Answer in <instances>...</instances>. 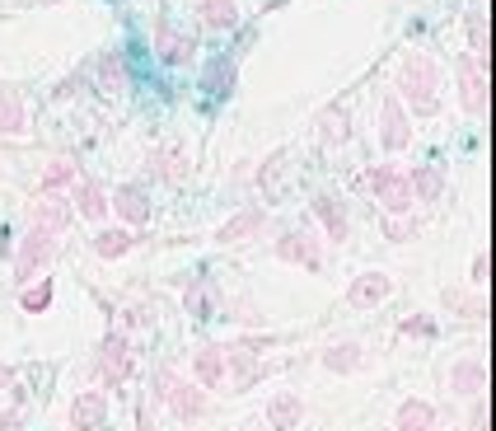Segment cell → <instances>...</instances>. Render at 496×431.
Here are the masks:
<instances>
[{
    "mask_svg": "<svg viewBox=\"0 0 496 431\" xmlns=\"http://www.w3.org/2000/svg\"><path fill=\"white\" fill-rule=\"evenodd\" d=\"M398 94L412 103V113H417V118H431L440 108V66L426 57V52H407V57H403Z\"/></svg>",
    "mask_w": 496,
    "mask_h": 431,
    "instance_id": "cell-1",
    "label": "cell"
},
{
    "mask_svg": "<svg viewBox=\"0 0 496 431\" xmlns=\"http://www.w3.org/2000/svg\"><path fill=\"white\" fill-rule=\"evenodd\" d=\"M155 398L169 403V408H174L183 422H192V417H202V413H206V389L178 380V375H174L169 366H164V370L155 375Z\"/></svg>",
    "mask_w": 496,
    "mask_h": 431,
    "instance_id": "cell-2",
    "label": "cell"
},
{
    "mask_svg": "<svg viewBox=\"0 0 496 431\" xmlns=\"http://www.w3.org/2000/svg\"><path fill=\"white\" fill-rule=\"evenodd\" d=\"M366 183L375 187V197L384 202V211H389V216H407L412 211V183H407V174L379 165V169L366 174Z\"/></svg>",
    "mask_w": 496,
    "mask_h": 431,
    "instance_id": "cell-3",
    "label": "cell"
},
{
    "mask_svg": "<svg viewBox=\"0 0 496 431\" xmlns=\"http://www.w3.org/2000/svg\"><path fill=\"white\" fill-rule=\"evenodd\" d=\"M99 375H103L108 389H122L127 385V375H131V347H127L122 333H108L99 342Z\"/></svg>",
    "mask_w": 496,
    "mask_h": 431,
    "instance_id": "cell-4",
    "label": "cell"
},
{
    "mask_svg": "<svg viewBox=\"0 0 496 431\" xmlns=\"http://www.w3.org/2000/svg\"><path fill=\"white\" fill-rule=\"evenodd\" d=\"M277 258H281V263H300L305 273H319V267H323L319 239H310V230H286V235L277 239Z\"/></svg>",
    "mask_w": 496,
    "mask_h": 431,
    "instance_id": "cell-5",
    "label": "cell"
},
{
    "mask_svg": "<svg viewBox=\"0 0 496 431\" xmlns=\"http://www.w3.org/2000/svg\"><path fill=\"white\" fill-rule=\"evenodd\" d=\"M379 141L384 150H407L412 146V122L403 113V99H384V113H379Z\"/></svg>",
    "mask_w": 496,
    "mask_h": 431,
    "instance_id": "cell-6",
    "label": "cell"
},
{
    "mask_svg": "<svg viewBox=\"0 0 496 431\" xmlns=\"http://www.w3.org/2000/svg\"><path fill=\"white\" fill-rule=\"evenodd\" d=\"M459 94H463L468 113H482L487 108V75H482V62L473 57V52L459 57Z\"/></svg>",
    "mask_w": 496,
    "mask_h": 431,
    "instance_id": "cell-7",
    "label": "cell"
},
{
    "mask_svg": "<svg viewBox=\"0 0 496 431\" xmlns=\"http://www.w3.org/2000/svg\"><path fill=\"white\" fill-rule=\"evenodd\" d=\"M52 254H57V239H52L47 230H33V235L19 244V267H14L19 282H33V273L52 263Z\"/></svg>",
    "mask_w": 496,
    "mask_h": 431,
    "instance_id": "cell-8",
    "label": "cell"
},
{
    "mask_svg": "<svg viewBox=\"0 0 496 431\" xmlns=\"http://www.w3.org/2000/svg\"><path fill=\"white\" fill-rule=\"evenodd\" d=\"M71 202L66 197H57V193H43L33 206H29V221H33V230H47V235H57V230H66L71 225Z\"/></svg>",
    "mask_w": 496,
    "mask_h": 431,
    "instance_id": "cell-9",
    "label": "cell"
},
{
    "mask_svg": "<svg viewBox=\"0 0 496 431\" xmlns=\"http://www.w3.org/2000/svg\"><path fill=\"white\" fill-rule=\"evenodd\" d=\"M389 291H394V277H384V273H361V277L351 282L347 301H351V310H375L379 301H389Z\"/></svg>",
    "mask_w": 496,
    "mask_h": 431,
    "instance_id": "cell-10",
    "label": "cell"
},
{
    "mask_svg": "<svg viewBox=\"0 0 496 431\" xmlns=\"http://www.w3.org/2000/svg\"><path fill=\"white\" fill-rule=\"evenodd\" d=\"M113 211L122 216L127 225H146L150 221V197H146V187H136V183H122V187H113Z\"/></svg>",
    "mask_w": 496,
    "mask_h": 431,
    "instance_id": "cell-11",
    "label": "cell"
},
{
    "mask_svg": "<svg viewBox=\"0 0 496 431\" xmlns=\"http://www.w3.org/2000/svg\"><path fill=\"white\" fill-rule=\"evenodd\" d=\"M192 34H183V29H174V24H159L155 29V52H159V62L164 66H183L187 57H192Z\"/></svg>",
    "mask_w": 496,
    "mask_h": 431,
    "instance_id": "cell-12",
    "label": "cell"
},
{
    "mask_svg": "<svg viewBox=\"0 0 496 431\" xmlns=\"http://www.w3.org/2000/svg\"><path fill=\"white\" fill-rule=\"evenodd\" d=\"M103 417H108V398H103L99 389L75 394V403H71V426H75V431H99Z\"/></svg>",
    "mask_w": 496,
    "mask_h": 431,
    "instance_id": "cell-13",
    "label": "cell"
},
{
    "mask_svg": "<svg viewBox=\"0 0 496 431\" xmlns=\"http://www.w3.org/2000/svg\"><path fill=\"white\" fill-rule=\"evenodd\" d=\"M262 225H267V211L262 206H248V211L230 216V221L215 230V239H220V244H239V239H253Z\"/></svg>",
    "mask_w": 496,
    "mask_h": 431,
    "instance_id": "cell-14",
    "label": "cell"
},
{
    "mask_svg": "<svg viewBox=\"0 0 496 431\" xmlns=\"http://www.w3.org/2000/svg\"><path fill=\"white\" fill-rule=\"evenodd\" d=\"M187 150L178 146V141H169V146H159L155 155H150V174H159V178H169V183H183L187 178Z\"/></svg>",
    "mask_w": 496,
    "mask_h": 431,
    "instance_id": "cell-15",
    "label": "cell"
},
{
    "mask_svg": "<svg viewBox=\"0 0 496 431\" xmlns=\"http://www.w3.org/2000/svg\"><path fill=\"white\" fill-rule=\"evenodd\" d=\"M300 417H305V403H300V394H277L267 403V426L272 431H295Z\"/></svg>",
    "mask_w": 496,
    "mask_h": 431,
    "instance_id": "cell-16",
    "label": "cell"
},
{
    "mask_svg": "<svg viewBox=\"0 0 496 431\" xmlns=\"http://www.w3.org/2000/svg\"><path fill=\"white\" fill-rule=\"evenodd\" d=\"M71 202H75L71 211L90 216V221H103V216H108V193H103L94 178H80V183H75V193H71Z\"/></svg>",
    "mask_w": 496,
    "mask_h": 431,
    "instance_id": "cell-17",
    "label": "cell"
},
{
    "mask_svg": "<svg viewBox=\"0 0 496 431\" xmlns=\"http://www.w3.org/2000/svg\"><path fill=\"white\" fill-rule=\"evenodd\" d=\"M230 370H234V389H248L267 366H262L253 352H248V347H225V375H230Z\"/></svg>",
    "mask_w": 496,
    "mask_h": 431,
    "instance_id": "cell-18",
    "label": "cell"
},
{
    "mask_svg": "<svg viewBox=\"0 0 496 431\" xmlns=\"http://www.w3.org/2000/svg\"><path fill=\"white\" fill-rule=\"evenodd\" d=\"M450 389H454V394H463V398H478V394L487 389V366H482V361H473V357L459 361V366L450 370Z\"/></svg>",
    "mask_w": 496,
    "mask_h": 431,
    "instance_id": "cell-19",
    "label": "cell"
},
{
    "mask_svg": "<svg viewBox=\"0 0 496 431\" xmlns=\"http://www.w3.org/2000/svg\"><path fill=\"white\" fill-rule=\"evenodd\" d=\"M192 370H197L202 389H220L225 385V347H202L197 361H192Z\"/></svg>",
    "mask_w": 496,
    "mask_h": 431,
    "instance_id": "cell-20",
    "label": "cell"
},
{
    "mask_svg": "<svg viewBox=\"0 0 496 431\" xmlns=\"http://www.w3.org/2000/svg\"><path fill=\"white\" fill-rule=\"evenodd\" d=\"M319 141L323 146H347L351 141V113H347V103L328 108V113L319 118Z\"/></svg>",
    "mask_w": 496,
    "mask_h": 431,
    "instance_id": "cell-21",
    "label": "cell"
},
{
    "mask_svg": "<svg viewBox=\"0 0 496 431\" xmlns=\"http://www.w3.org/2000/svg\"><path fill=\"white\" fill-rule=\"evenodd\" d=\"M431 422H435V408L426 398H403L398 403V417H394L398 431H431Z\"/></svg>",
    "mask_w": 496,
    "mask_h": 431,
    "instance_id": "cell-22",
    "label": "cell"
},
{
    "mask_svg": "<svg viewBox=\"0 0 496 431\" xmlns=\"http://www.w3.org/2000/svg\"><path fill=\"white\" fill-rule=\"evenodd\" d=\"M323 366H328V370H338V375L361 370V366H366L361 342H338V347H328V352H323Z\"/></svg>",
    "mask_w": 496,
    "mask_h": 431,
    "instance_id": "cell-23",
    "label": "cell"
},
{
    "mask_svg": "<svg viewBox=\"0 0 496 431\" xmlns=\"http://www.w3.org/2000/svg\"><path fill=\"white\" fill-rule=\"evenodd\" d=\"M314 216L323 221V230H328V239H347V211H342V202L338 197H314Z\"/></svg>",
    "mask_w": 496,
    "mask_h": 431,
    "instance_id": "cell-24",
    "label": "cell"
},
{
    "mask_svg": "<svg viewBox=\"0 0 496 431\" xmlns=\"http://www.w3.org/2000/svg\"><path fill=\"white\" fill-rule=\"evenodd\" d=\"M407 183H412V202H435L440 193H445V174H440V169H412L407 174Z\"/></svg>",
    "mask_w": 496,
    "mask_h": 431,
    "instance_id": "cell-25",
    "label": "cell"
},
{
    "mask_svg": "<svg viewBox=\"0 0 496 431\" xmlns=\"http://www.w3.org/2000/svg\"><path fill=\"white\" fill-rule=\"evenodd\" d=\"M131 244H136L131 230H99V235H94V254H99V258H122Z\"/></svg>",
    "mask_w": 496,
    "mask_h": 431,
    "instance_id": "cell-26",
    "label": "cell"
},
{
    "mask_svg": "<svg viewBox=\"0 0 496 431\" xmlns=\"http://www.w3.org/2000/svg\"><path fill=\"white\" fill-rule=\"evenodd\" d=\"M234 19H239L234 0H202V24L206 29H234Z\"/></svg>",
    "mask_w": 496,
    "mask_h": 431,
    "instance_id": "cell-27",
    "label": "cell"
},
{
    "mask_svg": "<svg viewBox=\"0 0 496 431\" xmlns=\"http://www.w3.org/2000/svg\"><path fill=\"white\" fill-rule=\"evenodd\" d=\"M24 131V103L14 94H0V137H19Z\"/></svg>",
    "mask_w": 496,
    "mask_h": 431,
    "instance_id": "cell-28",
    "label": "cell"
},
{
    "mask_svg": "<svg viewBox=\"0 0 496 431\" xmlns=\"http://www.w3.org/2000/svg\"><path fill=\"white\" fill-rule=\"evenodd\" d=\"M230 85H234V62H225V57H215L211 66H206V90L220 99V94H230Z\"/></svg>",
    "mask_w": 496,
    "mask_h": 431,
    "instance_id": "cell-29",
    "label": "cell"
},
{
    "mask_svg": "<svg viewBox=\"0 0 496 431\" xmlns=\"http://www.w3.org/2000/svg\"><path fill=\"white\" fill-rule=\"evenodd\" d=\"M19 305H24V314H43V310L52 305V282L43 277L38 286H29V291H24V301H19Z\"/></svg>",
    "mask_w": 496,
    "mask_h": 431,
    "instance_id": "cell-30",
    "label": "cell"
},
{
    "mask_svg": "<svg viewBox=\"0 0 496 431\" xmlns=\"http://www.w3.org/2000/svg\"><path fill=\"white\" fill-rule=\"evenodd\" d=\"M99 80H103V90L122 85V57H118V52H103V57H99Z\"/></svg>",
    "mask_w": 496,
    "mask_h": 431,
    "instance_id": "cell-31",
    "label": "cell"
},
{
    "mask_svg": "<svg viewBox=\"0 0 496 431\" xmlns=\"http://www.w3.org/2000/svg\"><path fill=\"white\" fill-rule=\"evenodd\" d=\"M468 43H473V57L482 62V57H487V24H482V10H468Z\"/></svg>",
    "mask_w": 496,
    "mask_h": 431,
    "instance_id": "cell-32",
    "label": "cell"
},
{
    "mask_svg": "<svg viewBox=\"0 0 496 431\" xmlns=\"http://www.w3.org/2000/svg\"><path fill=\"white\" fill-rule=\"evenodd\" d=\"M66 183H75V165H66V159H57L47 174H43V193H57V187H66Z\"/></svg>",
    "mask_w": 496,
    "mask_h": 431,
    "instance_id": "cell-33",
    "label": "cell"
},
{
    "mask_svg": "<svg viewBox=\"0 0 496 431\" xmlns=\"http://www.w3.org/2000/svg\"><path fill=\"white\" fill-rule=\"evenodd\" d=\"M417 235V221H412V216H389V221H384V239H394V244H403V239H412Z\"/></svg>",
    "mask_w": 496,
    "mask_h": 431,
    "instance_id": "cell-34",
    "label": "cell"
},
{
    "mask_svg": "<svg viewBox=\"0 0 496 431\" xmlns=\"http://www.w3.org/2000/svg\"><path fill=\"white\" fill-rule=\"evenodd\" d=\"M183 305H187L192 314H197V319H206V314H211V301H206V282H192V286H187V295H183Z\"/></svg>",
    "mask_w": 496,
    "mask_h": 431,
    "instance_id": "cell-35",
    "label": "cell"
},
{
    "mask_svg": "<svg viewBox=\"0 0 496 431\" xmlns=\"http://www.w3.org/2000/svg\"><path fill=\"white\" fill-rule=\"evenodd\" d=\"M258 183H262V193H277V183H281V155H272L267 165L258 169Z\"/></svg>",
    "mask_w": 496,
    "mask_h": 431,
    "instance_id": "cell-36",
    "label": "cell"
},
{
    "mask_svg": "<svg viewBox=\"0 0 496 431\" xmlns=\"http://www.w3.org/2000/svg\"><path fill=\"white\" fill-rule=\"evenodd\" d=\"M398 333H407V338H412V333H417V338H435V323H431V319H403Z\"/></svg>",
    "mask_w": 496,
    "mask_h": 431,
    "instance_id": "cell-37",
    "label": "cell"
},
{
    "mask_svg": "<svg viewBox=\"0 0 496 431\" xmlns=\"http://www.w3.org/2000/svg\"><path fill=\"white\" fill-rule=\"evenodd\" d=\"M445 305H454V310H463V314H482V305L478 301H468V295H459V291H445Z\"/></svg>",
    "mask_w": 496,
    "mask_h": 431,
    "instance_id": "cell-38",
    "label": "cell"
},
{
    "mask_svg": "<svg viewBox=\"0 0 496 431\" xmlns=\"http://www.w3.org/2000/svg\"><path fill=\"white\" fill-rule=\"evenodd\" d=\"M487 277H491V258L478 254V258H473V277H468V282H473V286H487Z\"/></svg>",
    "mask_w": 496,
    "mask_h": 431,
    "instance_id": "cell-39",
    "label": "cell"
},
{
    "mask_svg": "<svg viewBox=\"0 0 496 431\" xmlns=\"http://www.w3.org/2000/svg\"><path fill=\"white\" fill-rule=\"evenodd\" d=\"M10 385H14V370H10L5 361H0V389H10Z\"/></svg>",
    "mask_w": 496,
    "mask_h": 431,
    "instance_id": "cell-40",
    "label": "cell"
},
{
    "mask_svg": "<svg viewBox=\"0 0 496 431\" xmlns=\"http://www.w3.org/2000/svg\"><path fill=\"white\" fill-rule=\"evenodd\" d=\"M14 422H19V417H14V413H5V417H0V431H14Z\"/></svg>",
    "mask_w": 496,
    "mask_h": 431,
    "instance_id": "cell-41",
    "label": "cell"
}]
</instances>
